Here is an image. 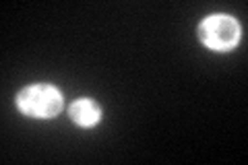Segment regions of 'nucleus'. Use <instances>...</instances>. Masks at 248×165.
<instances>
[{
	"mask_svg": "<svg viewBox=\"0 0 248 165\" xmlns=\"http://www.w3.org/2000/svg\"><path fill=\"white\" fill-rule=\"evenodd\" d=\"M199 39L213 52H228L240 42V23L230 15H211L201 21Z\"/></svg>",
	"mask_w": 248,
	"mask_h": 165,
	"instance_id": "nucleus-1",
	"label": "nucleus"
},
{
	"mask_svg": "<svg viewBox=\"0 0 248 165\" xmlns=\"http://www.w3.org/2000/svg\"><path fill=\"white\" fill-rule=\"evenodd\" d=\"M68 114H71L73 122H77L79 126H93V124H97L99 118H102V109H99V105L95 104V101L79 99L71 105Z\"/></svg>",
	"mask_w": 248,
	"mask_h": 165,
	"instance_id": "nucleus-3",
	"label": "nucleus"
},
{
	"mask_svg": "<svg viewBox=\"0 0 248 165\" xmlns=\"http://www.w3.org/2000/svg\"><path fill=\"white\" fill-rule=\"evenodd\" d=\"M17 107L25 116L50 120V118L60 114L62 95L52 85H31L17 95Z\"/></svg>",
	"mask_w": 248,
	"mask_h": 165,
	"instance_id": "nucleus-2",
	"label": "nucleus"
}]
</instances>
